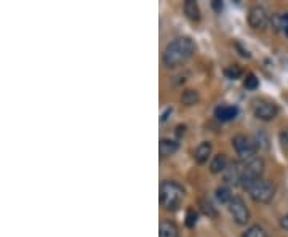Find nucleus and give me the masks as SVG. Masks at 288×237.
I'll use <instances>...</instances> for the list:
<instances>
[{"label": "nucleus", "mask_w": 288, "mask_h": 237, "mask_svg": "<svg viewBox=\"0 0 288 237\" xmlns=\"http://www.w3.org/2000/svg\"><path fill=\"white\" fill-rule=\"evenodd\" d=\"M212 149H213L212 143H210V141H202L200 144L195 147V151H194L195 162L200 164V165H204L205 162H208L210 156H212Z\"/></svg>", "instance_id": "nucleus-9"}, {"label": "nucleus", "mask_w": 288, "mask_h": 237, "mask_svg": "<svg viewBox=\"0 0 288 237\" xmlns=\"http://www.w3.org/2000/svg\"><path fill=\"white\" fill-rule=\"evenodd\" d=\"M271 15L269 12L261 5H254L248 12V24L254 31H264L271 24Z\"/></svg>", "instance_id": "nucleus-6"}, {"label": "nucleus", "mask_w": 288, "mask_h": 237, "mask_svg": "<svg viewBox=\"0 0 288 237\" xmlns=\"http://www.w3.org/2000/svg\"><path fill=\"white\" fill-rule=\"evenodd\" d=\"M280 226H282V228H283V229H285V231L288 232V213H286L285 217H283V218L280 220Z\"/></svg>", "instance_id": "nucleus-24"}, {"label": "nucleus", "mask_w": 288, "mask_h": 237, "mask_svg": "<svg viewBox=\"0 0 288 237\" xmlns=\"http://www.w3.org/2000/svg\"><path fill=\"white\" fill-rule=\"evenodd\" d=\"M160 237H180V231L171 221H163L160 224Z\"/></svg>", "instance_id": "nucleus-14"}, {"label": "nucleus", "mask_w": 288, "mask_h": 237, "mask_svg": "<svg viewBox=\"0 0 288 237\" xmlns=\"http://www.w3.org/2000/svg\"><path fill=\"white\" fill-rule=\"evenodd\" d=\"M197 212L194 209H187L186 212V226L187 228H194V226L197 224Z\"/></svg>", "instance_id": "nucleus-21"}, {"label": "nucleus", "mask_w": 288, "mask_h": 237, "mask_svg": "<svg viewBox=\"0 0 288 237\" xmlns=\"http://www.w3.org/2000/svg\"><path fill=\"white\" fill-rule=\"evenodd\" d=\"M198 100H200V96H198L197 90H184L181 95V103L187 107L195 106L198 103Z\"/></svg>", "instance_id": "nucleus-15"}, {"label": "nucleus", "mask_w": 288, "mask_h": 237, "mask_svg": "<svg viewBox=\"0 0 288 237\" xmlns=\"http://www.w3.org/2000/svg\"><path fill=\"white\" fill-rule=\"evenodd\" d=\"M195 53V44L189 37H180L167 45L163 51V63L165 66L175 69L184 64L187 60H191Z\"/></svg>", "instance_id": "nucleus-1"}, {"label": "nucleus", "mask_w": 288, "mask_h": 237, "mask_svg": "<svg viewBox=\"0 0 288 237\" xmlns=\"http://www.w3.org/2000/svg\"><path fill=\"white\" fill-rule=\"evenodd\" d=\"M212 5H213V8H215V12H221V10H223V4H221L219 0H215Z\"/></svg>", "instance_id": "nucleus-25"}, {"label": "nucleus", "mask_w": 288, "mask_h": 237, "mask_svg": "<svg viewBox=\"0 0 288 237\" xmlns=\"http://www.w3.org/2000/svg\"><path fill=\"white\" fill-rule=\"evenodd\" d=\"M215 194H216V199L221 203H231V200L234 199V196H232V191H231L229 186H219Z\"/></svg>", "instance_id": "nucleus-16"}, {"label": "nucleus", "mask_w": 288, "mask_h": 237, "mask_svg": "<svg viewBox=\"0 0 288 237\" xmlns=\"http://www.w3.org/2000/svg\"><path fill=\"white\" fill-rule=\"evenodd\" d=\"M232 146H234L237 156H240L242 160L256 157L260 151V143L254 138L247 136V135H236L232 138Z\"/></svg>", "instance_id": "nucleus-4"}, {"label": "nucleus", "mask_w": 288, "mask_h": 237, "mask_svg": "<svg viewBox=\"0 0 288 237\" xmlns=\"http://www.w3.org/2000/svg\"><path fill=\"white\" fill-rule=\"evenodd\" d=\"M186 197L184 188L176 181H163L160 185V205L167 212H176L183 205Z\"/></svg>", "instance_id": "nucleus-2"}, {"label": "nucleus", "mask_w": 288, "mask_h": 237, "mask_svg": "<svg viewBox=\"0 0 288 237\" xmlns=\"http://www.w3.org/2000/svg\"><path fill=\"white\" fill-rule=\"evenodd\" d=\"M200 209H202V212L207 215V217H216V210H215L213 203L210 202V200L202 199V200H200Z\"/></svg>", "instance_id": "nucleus-20"}, {"label": "nucleus", "mask_w": 288, "mask_h": 237, "mask_svg": "<svg viewBox=\"0 0 288 237\" xmlns=\"http://www.w3.org/2000/svg\"><path fill=\"white\" fill-rule=\"evenodd\" d=\"M227 167H229V162H227V156L226 154H216L212 159V162H210V171H212L213 175L224 173Z\"/></svg>", "instance_id": "nucleus-12"}, {"label": "nucleus", "mask_w": 288, "mask_h": 237, "mask_svg": "<svg viewBox=\"0 0 288 237\" xmlns=\"http://www.w3.org/2000/svg\"><path fill=\"white\" fill-rule=\"evenodd\" d=\"M229 212L232 215V218H234V221L237 224H247L250 221V210L247 207L245 200H243L242 197L239 196H234V199L231 200L229 203Z\"/></svg>", "instance_id": "nucleus-7"}, {"label": "nucleus", "mask_w": 288, "mask_h": 237, "mask_svg": "<svg viewBox=\"0 0 288 237\" xmlns=\"http://www.w3.org/2000/svg\"><path fill=\"white\" fill-rule=\"evenodd\" d=\"M242 74H243V71H242L240 66H237V64H232V66H229V68L224 69V75H226L227 79H231V80H237V79H240V77H242Z\"/></svg>", "instance_id": "nucleus-18"}, {"label": "nucleus", "mask_w": 288, "mask_h": 237, "mask_svg": "<svg viewBox=\"0 0 288 237\" xmlns=\"http://www.w3.org/2000/svg\"><path fill=\"white\" fill-rule=\"evenodd\" d=\"M186 133V125H178V127H176V136H183Z\"/></svg>", "instance_id": "nucleus-23"}, {"label": "nucleus", "mask_w": 288, "mask_h": 237, "mask_svg": "<svg viewBox=\"0 0 288 237\" xmlns=\"http://www.w3.org/2000/svg\"><path fill=\"white\" fill-rule=\"evenodd\" d=\"M258 85H260V80L258 77L254 74H247V77L245 80H243V87H245L247 90H256L258 88Z\"/></svg>", "instance_id": "nucleus-19"}, {"label": "nucleus", "mask_w": 288, "mask_h": 237, "mask_svg": "<svg viewBox=\"0 0 288 237\" xmlns=\"http://www.w3.org/2000/svg\"><path fill=\"white\" fill-rule=\"evenodd\" d=\"M180 147V143L176 139H170V138H162L159 143V151L162 157H170L173 156Z\"/></svg>", "instance_id": "nucleus-11"}, {"label": "nucleus", "mask_w": 288, "mask_h": 237, "mask_svg": "<svg viewBox=\"0 0 288 237\" xmlns=\"http://www.w3.org/2000/svg\"><path fill=\"white\" fill-rule=\"evenodd\" d=\"M271 26L275 32L288 36V13H275L271 18Z\"/></svg>", "instance_id": "nucleus-10"}, {"label": "nucleus", "mask_w": 288, "mask_h": 237, "mask_svg": "<svg viewBox=\"0 0 288 237\" xmlns=\"http://www.w3.org/2000/svg\"><path fill=\"white\" fill-rule=\"evenodd\" d=\"M239 114V109L237 106H229V104H224V106H218L215 109V117L221 122H229V121H234Z\"/></svg>", "instance_id": "nucleus-8"}, {"label": "nucleus", "mask_w": 288, "mask_h": 237, "mask_svg": "<svg viewBox=\"0 0 288 237\" xmlns=\"http://www.w3.org/2000/svg\"><path fill=\"white\" fill-rule=\"evenodd\" d=\"M243 189H247L250 197L258 203H268L275 196L274 183L269 181V180H264V178H260V180H254V181L248 183Z\"/></svg>", "instance_id": "nucleus-3"}, {"label": "nucleus", "mask_w": 288, "mask_h": 237, "mask_svg": "<svg viewBox=\"0 0 288 237\" xmlns=\"http://www.w3.org/2000/svg\"><path fill=\"white\" fill-rule=\"evenodd\" d=\"M279 141H280V146L285 153H288V128H283L279 135Z\"/></svg>", "instance_id": "nucleus-22"}, {"label": "nucleus", "mask_w": 288, "mask_h": 237, "mask_svg": "<svg viewBox=\"0 0 288 237\" xmlns=\"http://www.w3.org/2000/svg\"><path fill=\"white\" fill-rule=\"evenodd\" d=\"M242 237H269V234H268V231L263 228V226L254 224V226H250V228L243 232Z\"/></svg>", "instance_id": "nucleus-17"}, {"label": "nucleus", "mask_w": 288, "mask_h": 237, "mask_svg": "<svg viewBox=\"0 0 288 237\" xmlns=\"http://www.w3.org/2000/svg\"><path fill=\"white\" fill-rule=\"evenodd\" d=\"M184 13L191 21L200 19V8H198L195 0H186L184 2Z\"/></svg>", "instance_id": "nucleus-13"}, {"label": "nucleus", "mask_w": 288, "mask_h": 237, "mask_svg": "<svg viewBox=\"0 0 288 237\" xmlns=\"http://www.w3.org/2000/svg\"><path fill=\"white\" fill-rule=\"evenodd\" d=\"M253 114L256 118L263 122H271L279 114V106H277L274 101L266 100V98H260L253 101Z\"/></svg>", "instance_id": "nucleus-5"}]
</instances>
